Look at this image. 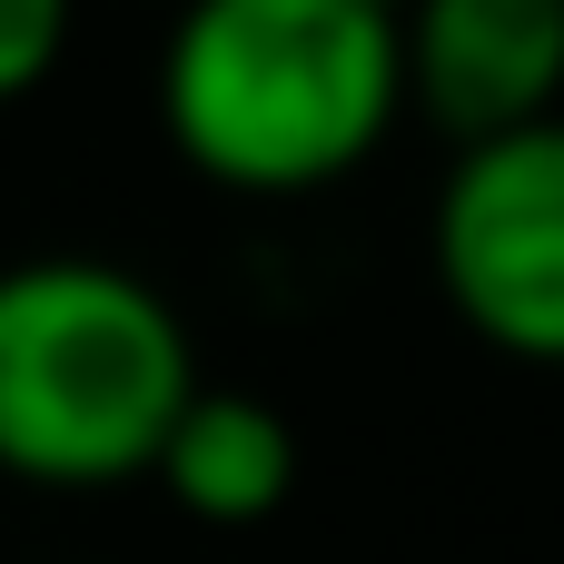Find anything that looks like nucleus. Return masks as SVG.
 <instances>
[{
    "label": "nucleus",
    "instance_id": "0eeeda50",
    "mask_svg": "<svg viewBox=\"0 0 564 564\" xmlns=\"http://www.w3.org/2000/svg\"><path fill=\"white\" fill-rule=\"evenodd\" d=\"M357 10H377V20H397V30H406V10H416V0H357Z\"/></svg>",
    "mask_w": 564,
    "mask_h": 564
},
{
    "label": "nucleus",
    "instance_id": "f257e3e1",
    "mask_svg": "<svg viewBox=\"0 0 564 564\" xmlns=\"http://www.w3.org/2000/svg\"><path fill=\"white\" fill-rule=\"evenodd\" d=\"M406 119V40L357 0H188L159 40V129L228 198H317Z\"/></svg>",
    "mask_w": 564,
    "mask_h": 564
},
{
    "label": "nucleus",
    "instance_id": "423d86ee",
    "mask_svg": "<svg viewBox=\"0 0 564 564\" xmlns=\"http://www.w3.org/2000/svg\"><path fill=\"white\" fill-rule=\"evenodd\" d=\"M79 30V0H0V109H20Z\"/></svg>",
    "mask_w": 564,
    "mask_h": 564
},
{
    "label": "nucleus",
    "instance_id": "20e7f679",
    "mask_svg": "<svg viewBox=\"0 0 564 564\" xmlns=\"http://www.w3.org/2000/svg\"><path fill=\"white\" fill-rule=\"evenodd\" d=\"M406 109L456 149L564 119V0H416L406 10Z\"/></svg>",
    "mask_w": 564,
    "mask_h": 564
},
{
    "label": "nucleus",
    "instance_id": "f03ea898",
    "mask_svg": "<svg viewBox=\"0 0 564 564\" xmlns=\"http://www.w3.org/2000/svg\"><path fill=\"white\" fill-rule=\"evenodd\" d=\"M198 337L119 258H10L0 268V476L40 496L139 486L198 397Z\"/></svg>",
    "mask_w": 564,
    "mask_h": 564
},
{
    "label": "nucleus",
    "instance_id": "7ed1b4c3",
    "mask_svg": "<svg viewBox=\"0 0 564 564\" xmlns=\"http://www.w3.org/2000/svg\"><path fill=\"white\" fill-rule=\"evenodd\" d=\"M426 268L466 337L525 367H564V119L446 159L426 208Z\"/></svg>",
    "mask_w": 564,
    "mask_h": 564
},
{
    "label": "nucleus",
    "instance_id": "39448f33",
    "mask_svg": "<svg viewBox=\"0 0 564 564\" xmlns=\"http://www.w3.org/2000/svg\"><path fill=\"white\" fill-rule=\"evenodd\" d=\"M149 476L169 486L178 516L238 535V525H268L297 496V426L268 397H248V387H198Z\"/></svg>",
    "mask_w": 564,
    "mask_h": 564
}]
</instances>
